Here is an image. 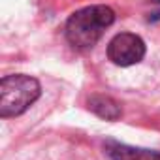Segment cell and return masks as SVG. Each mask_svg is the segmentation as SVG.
<instances>
[{
    "label": "cell",
    "instance_id": "cell-1",
    "mask_svg": "<svg viewBox=\"0 0 160 160\" xmlns=\"http://www.w3.org/2000/svg\"><path fill=\"white\" fill-rule=\"evenodd\" d=\"M115 23V12L109 6L96 4L77 10L66 21V40L75 49H91L98 43L104 32Z\"/></svg>",
    "mask_w": 160,
    "mask_h": 160
},
{
    "label": "cell",
    "instance_id": "cell-2",
    "mask_svg": "<svg viewBox=\"0 0 160 160\" xmlns=\"http://www.w3.org/2000/svg\"><path fill=\"white\" fill-rule=\"evenodd\" d=\"M42 94L38 79L25 73L6 75L0 81V117L12 119L23 115Z\"/></svg>",
    "mask_w": 160,
    "mask_h": 160
},
{
    "label": "cell",
    "instance_id": "cell-3",
    "mask_svg": "<svg viewBox=\"0 0 160 160\" xmlns=\"http://www.w3.org/2000/svg\"><path fill=\"white\" fill-rule=\"evenodd\" d=\"M145 57V42L132 32H121L108 43V58L117 66H132Z\"/></svg>",
    "mask_w": 160,
    "mask_h": 160
},
{
    "label": "cell",
    "instance_id": "cell-4",
    "mask_svg": "<svg viewBox=\"0 0 160 160\" xmlns=\"http://www.w3.org/2000/svg\"><path fill=\"white\" fill-rule=\"evenodd\" d=\"M106 152L111 160H160V152L149 149H136L117 141H106Z\"/></svg>",
    "mask_w": 160,
    "mask_h": 160
},
{
    "label": "cell",
    "instance_id": "cell-5",
    "mask_svg": "<svg viewBox=\"0 0 160 160\" xmlns=\"http://www.w3.org/2000/svg\"><path fill=\"white\" fill-rule=\"evenodd\" d=\"M87 108H89V111H92L94 115H98L100 119H106V121H117L122 115L121 106L111 96H106V94H92V96H89Z\"/></svg>",
    "mask_w": 160,
    "mask_h": 160
},
{
    "label": "cell",
    "instance_id": "cell-6",
    "mask_svg": "<svg viewBox=\"0 0 160 160\" xmlns=\"http://www.w3.org/2000/svg\"><path fill=\"white\" fill-rule=\"evenodd\" d=\"M149 4L158 6V10H156V12H152V13H149V15H147V21L154 23V21H158V19H160V0H149Z\"/></svg>",
    "mask_w": 160,
    "mask_h": 160
}]
</instances>
